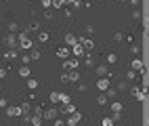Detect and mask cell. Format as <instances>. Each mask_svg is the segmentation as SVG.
Listing matches in <instances>:
<instances>
[{
  "instance_id": "1",
  "label": "cell",
  "mask_w": 149,
  "mask_h": 126,
  "mask_svg": "<svg viewBox=\"0 0 149 126\" xmlns=\"http://www.w3.org/2000/svg\"><path fill=\"white\" fill-rule=\"evenodd\" d=\"M36 42L32 40V38H29V34L27 32H19V36H17V46L21 48V51H29V48H32Z\"/></svg>"
},
{
  "instance_id": "2",
  "label": "cell",
  "mask_w": 149,
  "mask_h": 126,
  "mask_svg": "<svg viewBox=\"0 0 149 126\" xmlns=\"http://www.w3.org/2000/svg\"><path fill=\"white\" fill-rule=\"evenodd\" d=\"M57 116H59V109H57V107L42 109V120H48V122H51V120H55V118H57Z\"/></svg>"
},
{
  "instance_id": "3",
  "label": "cell",
  "mask_w": 149,
  "mask_h": 126,
  "mask_svg": "<svg viewBox=\"0 0 149 126\" xmlns=\"http://www.w3.org/2000/svg\"><path fill=\"white\" fill-rule=\"evenodd\" d=\"M4 113H6V118H17V116H21V107H17V105H6Z\"/></svg>"
},
{
  "instance_id": "4",
  "label": "cell",
  "mask_w": 149,
  "mask_h": 126,
  "mask_svg": "<svg viewBox=\"0 0 149 126\" xmlns=\"http://www.w3.org/2000/svg\"><path fill=\"white\" fill-rule=\"evenodd\" d=\"M78 42L84 46V51H93V48H95V40H93V38H88V36H80V38H78Z\"/></svg>"
},
{
  "instance_id": "5",
  "label": "cell",
  "mask_w": 149,
  "mask_h": 126,
  "mask_svg": "<svg viewBox=\"0 0 149 126\" xmlns=\"http://www.w3.org/2000/svg\"><path fill=\"white\" fill-rule=\"evenodd\" d=\"M109 86H111V78H107V76H101V78L97 80V88L101 90V93H103V90H107Z\"/></svg>"
},
{
  "instance_id": "6",
  "label": "cell",
  "mask_w": 149,
  "mask_h": 126,
  "mask_svg": "<svg viewBox=\"0 0 149 126\" xmlns=\"http://www.w3.org/2000/svg\"><path fill=\"white\" fill-rule=\"evenodd\" d=\"M80 65V59H78V57H72V59H63V70H76V67Z\"/></svg>"
},
{
  "instance_id": "7",
  "label": "cell",
  "mask_w": 149,
  "mask_h": 126,
  "mask_svg": "<svg viewBox=\"0 0 149 126\" xmlns=\"http://www.w3.org/2000/svg\"><path fill=\"white\" fill-rule=\"evenodd\" d=\"M4 44H6V48H19V46H17V36H15L13 32H8V34L4 36Z\"/></svg>"
},
{
  "instance_id": "8",
  "label": "cell",
  "mask_w": 149,
  "mask_h": 126,
  "mask_svg": "<svg viewBox=\"0 0 149 126\" xmlns=\"http://www.w3.org/2000/svg\"><path fill=\"white\" fill-rule=\"evenodd\" d=\"M80 120H82V113H80V111L76 109L74 113H69V118L65 120V124H67V126H76V124L80 122Z\"/></svg>"
},
{
  "instance_id": "9",
  "label": "cell",
  "mask_w": 149,
  "mask_h": 126,
  "mask_svg": "<svg viewBox=\"0 0 149 126\" xmlns=\"http://www.w3.org/2000/svg\"><path fill=\"white\" fill-rule=\"evenodd\" d=\"M130 93H132V97H134L136 101H145V95H143L145 90H143V86H132Z\"/></svg>"
},
{
  "instance_id": "10",
  "label": "cell",
  "mask_w": 149,
  "mask_h": 126,
  "mask_svg": "<svg viewBox=\"0 0 149 126\" xmlns=\"http://www.w3.org/2000/svg\"><path fill=\"white\" fill-rule=\"evenodd\" d=\"M84 53H86V51H84V46H82L80 42H76V44L72 46V55L78 57V59H82V55H84Z\"/></svg>"
},
{
  "instance_id": "11",
  "label": "cell",
  "mask_w": 149,
  "mask_h": 126,
  "mask_svg": "<svg viewBox=\"0 0 149 126\" xmlns=\"http://www.w3.org/2000/svg\"><path fill=\"white\" fill-rule=\"evenodd\" d=\"M65 76H67V82H78V80H80L78 67H76V70H65Z\"/></svg>"
},
{
  "instance_id": "12",
  "label": "cell",
  "mask_w": 149,
  "mask_h": 126,
  "mask_svg": "<svg viewBox=\"0 0 149 126\" xmlns=\"http://www.w3.org/2000/svg\"><path fill=\"white\" fill-rule=\"evenodd\" d=\"M48 40H51V34L46 30H38V44H46Z\"/></svg>"
},
{
  "instance_id": "13",
  "label": "cell",
  "mask_w": 149,
  "mask_h": 126,
  "mask_svg": "<svg viewBox=\"0 0 149 126\" xmlns=\"http://www.w3.org/2000/svg\"><path fill=\"white\" fill-rule=\"evenodd\" d=\"M82 59H84V65H86V67H95V65H97V63H95V57L91 55V51H86V53L82 55Z\"/></svg>"
},
{
  "instance_id": "14",
  "label": "cell",
  "mask_w": 149,
  "mask_h": 126,
  "mask_svg": "<svg viewBox=\"0 0 149 126\" xmlns=\"http://www.w3.org/2000/svg\"><path fill=\"white\" fill-rule=\"evenodd\" d=\"M17 57H19V48H8V51L4 53V59L6 61H15Z\"/></svg>"
},
{
  "instance_id": "15",
  "label": "cell",
  "mask_w": 149,
  "mask_h": 126,
  "mask_svg": "<svg viewBox=\"0 0 149 126\" xmlns=\"http://www.w3.org/2000/svg\"><path fill=\"white\" fill-rule=\"evenodd\" d=\"M72 55V51H69V46L65 44V46H59L57 48V57H61V59H67V57Z\"/></svg>"
},
{
  "instance_id": "16",
  "label": "cell",
  "mask_w": 149,
  "mask_h": 126,
  "mask_svg": "<svg viewBox=\"0 0 149 126\" xmlns=\"http://www.w3.org/2000/svg\"><path fill=\"white\" fill-rule=\"evenodd\" d=\"M38 30H40V21H36V19H32V21H29L27 23V34H34V32H38Z\"/></svg>"
},
{
  "instance_id": "17",
  "label": "cell",
  "mask_w": 149,
  "mask_h": 126,
  "mask_svg": "<svg viewBox=\"0 0 149 126\" xmlns=\"http://www.w3.org/2000/svg\"><path fill=\"white\" fill-rule=\"evenodd\" d=\"M109 109H111L113 113H122V109H124V105H122L120 101H111V103H109Z\"/></svg>"
},
{
  "instance_id": "18",
  "label": "cell",
  "mask_w": 149,
  "mask_h": 126,
  "mask_svg": "<svg viewBox=\"0 0 149 126\" xmlns=\"http://www.w3.org/2000/svg\"><path fill=\"white\" fill-rule=\"evenodd\" d=\"M19 76H21V78L25 80V78H29V76H32V70H29V65H21V67H19Z\"/></svg>"
},
{
  "instance_id": "19",
  "label": "cell",
  "mask_w": 149,
  "mask_h": 126,
  "mask_svg": "<svg viewBox=\"0 0 149 126\" xmlns=\"http://www.w3.org/2000/svg\"><path fill=\"white\" fill-rule=\"evenodd\" d=\"M95 70H97V76H107V78H109V70H107V65L99 63V65H95Z\"/></svg>"
},
{
  "instance_id": "20",
  "label": "cell",
  "mask_w": 149,
  "mask_h": 126,
  "mask_svg": "<svg viewBox=\"0 0 149 126\" xmlns=\"http://www.w3.org/2000/svg\"><path fill=\"white\" fill-rule=\"evenodd\" d=\"M29 57H32V61H38L42 57V53H40V48H36V44L29 48Z\"/></svg>"
},
{
  "instance_id": "21",
  "label": "cell",
  "mask_w": 149,
  "mask_h": 126,
  "mask_svg": "<svg viewBox=\"0 0 149 126\" xmlns=\"http://www.w3.org/2000/svg\"><path fill=\"white\" fill-rule=\"evenodd\" d=\"M27 122H32L34 126H40V124H42V116H40V113H29V120H27Z\"/></svg>"
},
{
  "instance_id": "22",
  "label": "cell",
  "mask_w": 149,
  "mask_h": 126,
  "mask_svg": "<svg viewBox=\"0 0 149 126\" xmlns=\"http://www.w3.org/2000/svg\"><path fill=\"white\" fill-rule=\"evenodd\" d=\"M63 40H65V44H67V46H74V44L78 42V36H76V34H65Z\"/></svg>"
},
{
  "instance_id": "23",
  "label": "cell",
  "mask_w": 149,
  "mask_h": 126,
  "mask_svg": "<svg viewBox=\"0 0 149 126\" xmlns=\"http://www.w3.org/2000/svg\"><path fill=\"white\" fill-rule=\"evenodd\" d=\"M139 76H141V72H136V70H132V67H130V70H128V74H126V80H139Z\"/></svg>"
},
{
  "instance_id": "24",
  "label": "cell",
  "mask_w": 149,
  "mask_h": 126,
  "mask_svg": "<svg viewBox=\"0 0 149 126\" xmlns=\"http://www.w3.org/2000/svg\"><path fill=\"white\" fill-rule=\"evenodd\" d=\"M59 111H61V113H74V111H76V105L69 101V103H65V107H63V109H59Z\"/></svg>"
},
{
  "instance_id": "25",
  "label": "cell",
  "mask_w": 149,
  "mask_h": 126,
  "mask_svg": "<svg viewBox=\"0 0 149 126\" xmlns=\"http://www.w3.org/2000/svg\"><path fill=\"white\" fill-rule=\"evenodd\" d=\"M25 80H27V88H29V90H36V88H38V80H36V78L29 76V78H25Z\"/></svg>"
},
{
  "instance_id": "26",
  "label": "cell",
  "mask_w": 149,
  "mask_h": 126,
  "mask_svg": "<svg viewBox=\"0 0 149 126\" xmlns=\"http://www.w3.org/2000/svg\"><path fill=\"white\" fill-rule=\"evenodd\" d=\"M132 70H136V72H145L143 61H141V59H132Z\"/></svg>"
},
{
  "instance_id": "27",
  "label": "cell",
  "mask_w": 149,
  "mask_h": 126,
  "mask_svg": "<svg viewBox=\"0 0 149 126\" xmlns=\"http://www.w3.org/2000/svg\"><path fill=\"white\" fill-rule=\"evenodd\" d=\"M103 93H105L107 99H116V95H118V90L113 88V86H109V88H107V90H103Z\"/></svg>"
},
{
  "instance_id": "28",
  "label": "cell",
  "mask_w": 149,
  "mask_h": 126,
  "mask_svg": "<svg viewBox=\"0 0 149 126\" xmlns=\"http://www.w3.org/2000/svg\"><path fill=\"white\" fill-rule=\"evenodd\" d=\"M107 103H109V99L105 97V93H101V95L97 97V105H101V107H103V105H107Z\"/></svg>"
},
{
  "instance_id": "29",
  "label": "cell",
  "mask_w": 149,
  "mask_h": 126,
  "mask_svg": "<svg viewBox=\"0 0 149 126\" xmlns=\"http://www.w3.org/2000/svg\"><path fill=\"white\" fill-rule=\"evenodd\" d=\"M65 4H69L72 8H82V0H65Z\"/></svg>"
},
{
  "instance_id": "30",
  "label": "cell",
  "mask_w": 149,
  "mask_h": 126,
  "mask_svg": "<svg viewBox=\"0 0 149 126\" xmlns=\"http://www.w3.org/2000/svg\"><path fill=\"white\" fill-rule=\"evenodd\" d=\"M105 61H107V65H113V63H118V55H116V53H109Z\"/></svg>"
},
{
  "instance_id": "31",
  "label": "cell",
  "mask_w": 149,
  "mask_h": 126,
  "mask_svg": "<svg viewBox=\"0 0 149 126\" xmlns=\"http://www.w3.org/2000/svg\"><path fill=\"white\" fill-rule=\"evenodd\" d=\"M17 59H21V63H25V65L32 63V57H29V53H23L21 57H17Z\"/></svg>"
},
{
  "instance_id": "32",
  "label": "cell",
  "mask_w": 149,
  "mask_h": 126,
  "mask_svg": "<svg viewBox=\"0 0 149 126\" xmlns=\"http://www.w3.org/2000/svg\"><path fill=\"white\" fill-rule=\"evenodd\" d=\"M69 101H72V99H69V95H67V93H59V103H63V105H65V103H69Z\"/></svg>"
},
{
  "instance_id": "33",
  "label": "cell",
  "mask_w": 149,
  "mask_h": 126,
  "mask_svg": "<svg viewBox=\"0 0 149 126\" xmlns=\"http://www.w3.org/2000/svg\"><path fill=\"white\" fill-rule=\"evenodd\" d=\"M130 53L139 57V55H141V44H132V42H130Z\"/></svg>"
},
{
  "instance_id": "34",
  "label": "cell",
  "mask_w": 149,
  "mask_h": 126,
  "mask_svg": "<svg viewBox=\"0 0 149 126\" xmlns=\"http://www.w3.org/2000/svg\"><path fill=\"white\" fill-rule=\"evenodd\" d=\"M48 99H51V103H53V105H55V103H59V93H57V90H53L51 95H48Z\"/></svg>"
},
{
  "instance_id": "35",
  "label": "cell",
  "mask_w": 149,
  "mask_h": 126,
  "mask_svg": "<svg viewBox=\"0 0 149 126\" xmlns=\"http://www.w3.org/2000/svg\"><path fill=\"white\" fill-rule=\"evenodd\" d=\"M132 17L136 19V21H141V19H143V13H141V6H139V8H134V11H132Z\"/></svg>"
},
{
  "instance_id": "36",
  "label": "cell",
  "mask_w": 149,
  "mask_h": 126,
  "mask_svg": "<svg viewBox=\"0 0 149 126\" xmlns=\"http://www.w3.org/2000/svg\"><path fill=\"white\" fill-rule=\"evenodd\" d=\"M42 17L51 21V19H53V8H44V11H42Z\"/></svg>"
},
{
  "instance_id": "37",
  "label": "cell",
  "mask_w": 149,
  "mask_h": 126,
  "mask_svg": "<svg viewBox=\"0 0 149 126\" xmlns=\"http://www.w3.org/2000/svg\"><path fill=\"white\" fill-rule=\"evenodd\" d=\"M116 90H120V93L128 90V84H126V82H118V84H116Z\"/></svg>"
},
{
  "instance_id": "38",
  "label": "cell",
  "mask_w": 149,
  "mask_h": 126,
  "mask_svg": "<svg viewBox=\"0 0 149 126\" xmlns=\"http://www.w3.org/2000/svg\"><path fill=\"white\" fill-rule=\"evenodd\" d=\"M51 122H53L55 126H65V120H63V118H59V116H57L55 120H51Z\"/></svg>"
},
{
  "instance_id": "39",
  "label": "cell",
  "mask_w": 149,
  "mask_h": 126,
  "mask_svg": "<svg viewBox=\"0 0 149 126\" xmlns=\"http://www.w3.org/2000/svg\"><path fill=\"white\" fill-rule=\"evenodd\" d=\"M42 8H53V0H40Z\"/></svg>"
},
{
  "instance_id": "40",
  "label": "cell",
  "mask_w": 149,
  "mask_h": 126,
  "mask_svg": "<svg viewBox=\"0 0 149 126\" xmlns=\"http://www.w3.org/2000/svg\"><path fill=\"white\" fill-rule=\"evenodd\" d=\"M17 30H19V25H17V21H11V23H8V32H13V34H15Z\"/></svg>"
},
{
  "instance_id": "41",
  "label": "cell",
  "mask_w": 149,
  "mask_h": 126,
  "mask_svg": "<svg viewBox=\"0 0 149 126\" xmlns=\"http://www.w3.org/2000/svg\"><path fill=\"white\" fill-rule=\"evenodd\" d=\"M113 40H116V42H122V40H124V34H122V32H116V34H113Z\"/></svg>"
},
{
  "instance_id": "42",
  "label": "cell",
  "mask_w": 149,
  "mask_h": 126,
  "mask_svg": "<svg viewBox=\"0 0 149 126\" xmlns=\"http://www.w3.org/2000/svg\"><path fill=\"white\" fill-rule=\"evenodd\" d=\"M65 4V0H53V8H61Z\"/></svg>"
},
{
  "instance_id": "43",
  "label": "cell",
  "mask_w": 149,
  "mask_h": 126,
  "mask_svg": "<svg viewBox=\"0 0 149 126\" xmlns=\"http://www.w3.org/2000/svg\"><path fill=\"white\" fill-rule=\"evenodd\" d=\"M61 8H63V13H65V17H72V15H74V8H67L65 4H63Z\"/></svg>"
},
{
  "instance_id": "44",
  "label": "cell",
  "mask_w": 149,
  "mask_h": 126,
  "mask_svg": "<svg viewBox=\"0 0 149 126\" xmlns=\"http://www.w3.org/2000/svg\"><path fill=\"white\" fill-rule=\"evenodd\" d=\"M103 126H113V120L111 118H103Z\"/></svg>"
},
{
  "instance_id": "45",
  "label": "cell",
  "mask_w": 149,
  "mask_h": 126,
  "mask_svg": "<svg viewBox=\"0 0 149 126\" xmlns=\"http://www.w3.org/2000/svg\"><path fill=\"white\" fill-rule=\"evenodd\" d=\"M78 90H80V93H86V90H88V86L80 82V84H78Z\"/></svg>"
},
{
  "instance_id": "46",
  "label": "cell",
  "mask_w": 149,
  "mask_h": 126,
  "mask_svg": "<svg viewBox=\"0 0 149 126\" xmlns=\"http://www.w3.org/2000/svg\"><path fill=\"white\" fill-rule=\"evenodd\" d=\"M6 105H8V103H6V99H4V97H0V107H2V109H4V107H6Z\"/></svg>"
},
{
  "instance_id": "47",
  "label": "cell",
  "mask_w": 149,
  "mask_h": 126,
  "mask_svg": "<svg viewBox=\"0 0 149 126\" xmlns=\"http://www.w3.org/2000/svg\"><path fill=\"white\" fill-rule=\"evenodd\" d=\"M130 4H132L134 8H139V6H141V0H130Z\"/></svg>"
},
{
  "instance_id": "48",
  "label": "cell",
  "mask_w": 149,
  "mask_h": 126,
  "mask_svg": "<svg viewBox=\"0 0 149 126\" xmlns=\"http://www.w3.org/2000/svg\"><path fill=\"white\" fill-rule=\"evenodd\" d=\"M4 76H6V70H4V67H0V78H4Z\"/></svg>"
},
{
  "instance_id": "49",
  "label": "cell",
  "mask_w": 149,
  "mask_h": 126,
  "mask_svg": "<svg viewBox=\"0 0 149 126\" xmlns=\"http://www.w3.org/2000/svg\"><path fill=\"white\" fill-rule=\"evenodd\" d=\"M0 13H4V4H0Z\"/></svg>"
},
{
  "instance_id": "50",
  "label": "cell",
  "mask_w": 149,
  "mask_h": 126,
  "mask_svg": "<svg viewBox=\"0 0 149 126\" xmlns=\"http://www.w3.org/2000/svg\"><path fill=\"white\" fill-rule=\"evenodd\" d=\"M118 2H126V0H118Z\"/></svg>"
}]
</instances>
